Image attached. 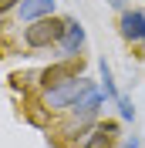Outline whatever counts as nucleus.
Listing matches in <instances>:
<instances>
[{"label": "nucleus", "instance_id": "obj_1", "mask_svg": "<svg viewBox=\"0 0 145 148\" xmlns=\"http://www.w3.org/2000/svg\"><path fill=\"white\" fill-rule=\"evenodd\" d=\"M91 91H98V81H91L88 74L81 77H74L68 84H57V88H44L41 91V108L47 114H64V111H71L78 101H84Z\"/></svg>", "mask_w": 145, "mask_h": 148}, {"label": "nucleus", "instance_id": "obj_2", "mask_svg": "<svg viewBox=\"0 0 145 148\" xmlns=\"http://www.w3.org/2000/svg\"><path fill=\"white\" fill-rule=\"evenodd\" d=\"M61 37H64V17H41L34 24H24L20 44L27 51H51L61 44Z\"/></svg>", "mask_w": 145, "mask_h": 148}, {"label": "nucleus", "instance_id": "obj_3", "mask_svg": "<svg viewBox=\"0 0 145 148\" xmlns=\"http://www.w3.org/2000/svg\"><path fill=\"white\" fill-rule=\"evenodd\" d=\"M84 74V64H81V57H71V61H57V64L44 67V71H37V77H41V91L44 88H57V84H68L74 81V77H81Z\"/></svg>", "mask_w": 145, "mask_h": 148}, {"label": "nucleus", "instance_id": "obj_4", "mask_svg": "<svg viewBox=\"0 0 145 148\" xmlns=\"http://www.w3.org/2000/svg\"><path fill=\"white\" fill-rule=\"evenodd\" d=\"M84 44H88V34H84L81 20H74V17H64V37H61V44L54 47V51H57V57H61V61L81 57Z\"/></svg>", "mask_w": 145, "mask_h": 148}, {"label": "nucleus", "instance_id": "obj_5", "mask_svg": "<svg viewBox=\"0 0 145 148\" xmlns=\"http://www.w3.org/2000/svg\"><path fill=\"white\" fill-rule=\"evenodd\" d=\"M118 135H122V125L118 121H98L74 148H115Z\"/></svg>", "mask_w": 145, "mask_h": 148}, {"label": "nucleus", "instance_id": "obj_6", "mask_svg": "<svg viewBox=\"0 0 145 148\" xmlns=\"http://www.w3.org/2000/svg\"><path fill=\"white\" fill-rule=\"evenodd\" d=\"M118 34L125 37L128 44H145V10H122Z\"/></svg>", "mask_w": 145, "mask_h": 148}, {"label": "nucleus", "instance_id": "obj_7", "mask_svg": "<svg viewBox=\"0 0 145 148\" xmlns=\"http://www.w3.org/2000/svg\"><path fill=\"white\" fill-rule=\"evenodd\" d=\"M54 10H57V0H20L14 14L20 24H34L41 17H54Z\"/></svg>", "mask_w": 145, "mask_h": 148}, {"label": "nucleus", "instance_id": "obj_8", "mask_svg": "<svg viewBox=\"0 0 145 148\" xmlns=\"http://www.w3.org/2000/svg\"><path fill=\"white\" fill-rule=\"evenodd\" d=\"M98 74H101V91H105V98H108V101H118V84H115V77H111V67H108L105 57L98 61Z\"/></svg>", "mask_w": 145, "mask_h": 148}, {"label": "nucleus", "instance_id": "obj_9", "mask_svg": "<svg viewBox=\"0 0 145 148\" xmlns=\"http://www.w3.org/2000/svg\"><path fill=\"white\" fill-rule=\"evenodd\" d=\"M118 114H122V121H135V104H132V98H125V94H118Z\"/></svg>", "mask_w": 145, "mask_h": 148}, {"label": "nucleus", "instance_id": "obj_10", "mask_svg": "<svg viewBox=\"0 0 145 148\" xmlns=\"http://www.w3.org/2000/svg\"><path fill=\"white\" fill-rule=\"evenodd\" d=\"M17 3H20V0H0V17H3L7 10H17Z\"/></svg>", "mask_w": 145, "mask_h": 148}, {"label": "nucleus", "instance_id": "obj_11", "mask_svg": "<svg viewBox=\"0 0 145 148\" xmlns=\"http://www.w3.org/2000/svg\"><path fill=\"white\" fill-rule=\"evenodd\" d=\"M115 148H142V141H138V138H125V141H118Z\"/></svg>", "mask_w": 145, "mask_h": 148}, {"label": "nucleus", "instance_id": "obj_12", "mask_svg": "<svg viewBox=\"0 0 145 148\" xmlns=\"http://www.w3.org/2000/svg\"><path fill=\"white\" fill-rule=\"evenodd\" d=\"M108 7H115L118 14H122V10H128V0H108Z\"/></svg>", "mask_w": 145, "mask_h": 148}]
</instances>
